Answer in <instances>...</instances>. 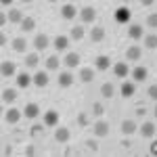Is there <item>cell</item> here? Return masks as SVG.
Masks as SVG:
<instances>
[{"instance_id": "34", "label": "cell", "mask_w": 157, "mask_h": 157, "mask_svg": "<svg viewBox=\"0 0 157 157\" xmlns=\"http://www.w3.org/2000/svg\"><path fill=\"white\" fill-rule=\"evenodd\" d=\"M145 46H147V48H157V36H155V34L145 36Z\"/></svg>"}, {"instance_id": "3", "label": "cell", "mask_w": 157, "mask_h": 157, "mask_svg": "<svg viewBox=\"0 0 157 157\" xmlns=\"http://www.w3.org/2000/svg\"><path fill=\"white\" fill-rule=\"evenodd\" d=\"M128 36L132 38V40H140V38H145V29H143V25L132 23L130 27H128Z\"/></svg>"}, {"instance_id": "20", "label": "cell", "mask_w": 157, "mask_h": 157, "mask_svg": "<svg viewBox=\"0 0 157 157\" xmlns=\"http://www.w3.org/2000/svg\"><path fill=\"white\" fill-rule=\"evenodd\" d=\"M140 57H143L140 46H130V48L126 50V59H128V61H138Z\"/></svg>"}, {"instance_id": "1", "label": "cell", "mask_w": 157, "mask_h": 157, "mask_svg": "<svg viewBox=\"0 0 157 157\" xmlns=\"http://www.w3.org/2000/svg\"><path fill=\"white\" fill-rule=\"evenodd\" d=\"M75 15H78V11H75V6H73L71 2H67V4H63V6H61V17H63V19L73 21V19H75Z\"/></svg>"}, {"instance_id": "7", "label": "cell", "mask_w": 157, "mask_h": 157, "mask_svg": "<svg viewBox=\"0 0 157 157\" xmlns=\"http://www.w3.org/2000/svg\"><path fill=\"white\" fill-rule=\"evenodd\" d=\"M94 134H97L98 138L107 136V134H109V124H107L105 120H98L97 124H94Z\"/></svg>"}, {"instance_id": "14", "label": "cell", "mask_w": 157, "mask_h": 157, "mask_svg": "<svg viewBox=\"0 0 157 157\" xmlns=\"http://www.w3.org/2000/svg\"><path fill=\"white\" fill-rule=\"evenodd\" d=\"M59 124V113L55 109H50L44 113V126H57Z\"/></svg>"}, {"instance_id": "8", "label": "cell", "mask_w": 157, "mask_h": 157, "mask_svg": "<svg viewBox=\"0 0 157 157\" xmlns=\"http://www.w3.org/2000/svg\"><path fill=\"white\" fill-rule=\"evenodd\" d=\"M63 61H65V65H67L69 69H75V67L80 65V55H78V52H67Z\"/></svg>"}, {"instance_id": "40", "label": "cell", "mask_w": 157, "mask_h": 157, "mask_svg": "<svg viewBox=\"0 0 157 157\" xmlns=\"http://www.w3.org/2000/svg\"><path fill=\"white\" fill-rule=\"evenodd\" d=\"M38 132H42V126H34L32 128V134H38Z\"/></svg>"}, {"instance_id": "6", "label": "cell", "mask_w": 157, "mask_h": 157, "mask_svg": "<svg viewBox=\"0 0 157 157\" xmlns=\"http://www.w3.org/2000/svg\"><path fill=\"white\" fill-rule=\"evenodd\" d=\"M120 92H121V97H124V98L134 97V92H136V84H134V82H124L121 88H120Z\"/></svg>"}, {"instance_id": "27", "label": "cell", "mask_w": 157, "mask_h": 157, "mask_svg": "<svg viewBox=\"0 0 157 157\" xmlns=\"http://www.w3.org/2000/svg\"><path fill=\"white\" fill-rule=\"evenodd\" d=\"M13 50L25 52V50H27V40H25V38H15V40H13Z\"/></svg>"}, {"instance_id": "30", "label": "cell", "mask_w": 157, "mask_h": 157, "mask_svg": "<svg viewBox=\"0 0 157 157\" xmlns=\"http://www.w3.org/2000/svg\"><path fill=\"white\" fill-rule=\"evenodd\" d=\"M80 80H82V82H92V80H94V71H92L90 67H82V69H80Z\"/></svg>"}, {"instance_id": "33", "label": "cell", "mask_w": 157, "mask_h": 157, "mask_svg": "<svg viewBox=\"0 0 157 157\" xmlns=\"http://www.w3.org/2000/svg\"><path fill=\"white\" fill-rule=\"evenodd\" d=\"M34 27H36V21H34L32 17H25L23 23H21V29H23V32H34Z\"/></svg>"}, {"instance_id": "10", "label": "cell", "mask_w": 157, "mask_h": 157, "mask_svg": "<svg viewBox=\"0 0 157 157\" xmlns=\"http://www.w3.org/2000/svg\"><path fill=\"white\" fill-rule=\"evenodd\" d=\"M69 42H71V40H69L67 36H57L52 44H55V50H59V52H61V50H67V48H69Z\"/></svg>"}, {"instance_id": "29", "label": "cell", "mask_w": 157, "mask_h": 157, "mask_svg": "<svg viewBox=\"0 0 157 157\" xmlns=\"http://www.w3.org/2000/svg\"><path fill=\"white\" fill-rule=\"evenodd\" d=\"M120 128H121V134H134L138 126H136V124H134L132 120H126V121H124V124L120 126Z\"/></svg>"}, {"instance_id": "41", "label": "cell", "mask_w": 157, "mask_h": 157, "mask_svg": "<svg viewBox=\"0 0 157 157\" xmlns=\"http://www.w3.org/2000/svg\"><path fill=\"white\" fill-rule=\"evenodd\" d=\"M6 23V15H4V13H0V25H4Z\"/></svg>"}, {"instance_id": "24", "label": "cell", "mask_w": 157, "mask_h": 157, "mask_svg": "<svg viewBox=\"0 0 157 157\" xmlns=\"http://www.w3.org/2000/svg\"><path fill=\"white\" fill-rule=\"evenodd\" d=\"M155 134V124H151V121H145L143 126H140V136H145V138H151Z\"/></svg>"}, {"instance_id": "17", "label": "cell", "mask_w": 157, "mask_h": 157, "mask_svg": "<svg viewBox=\"0 0 157 157\" xmlns=\"http://www.w3.org/2000/svg\"><path fill=\"white\" fill-rule=\"evenodd\" d=\"M32 82H34V78H32L29 73H19V75H17V88H23L25 90Z\"/></svg>"}, {"instance_id": "37", "label": "cell", "mask_w": 157, "mask_h": 157, "mask_svg": "<svg viewBox=\"0 0 157 157\" xmlns=\"http://www.w3.org/2000/svg\"><path fill=\"white\" fill-rule=\"evenodd\" d=\"M149 97L153 98V101H157V84L149 86Z\"/></svg>"}, {"instance_id": "35", "label": "cell", "mask_w": 157, "mask_h": 157, "mask_svg": "<svg viewBox=\"0 0 157 157\" xmlns=\"http://www.w3.org/2000/svg\"><path fill=\"white\" fill-rule=\"evenodd\" d=\"M147 25H149L151 29H157V15H155V13L147 17Z\"/></svg>"}, {"instance_id": "13", "label": "cell", "mask_w": 157, "mask_h": 157, "mask_svg": "<svg viewBox=\"0 0 157 157\" xmlns=\"http://www.w3.org/2000/svg\"><path fill=\"white\" fill-rule=\"evenodd\" d=\"M19 120H21V111H19V109H9V111L4 113V121H6V124H17Z\"/></svg>"}, {"instance_id": "9", "label": "cell", "mask_w": 157, "mask_h": 157, "mask_svg": "<svg viewBox=\"0 0 157 157\" xmlns=\"http://www.w3.org/2000/svg\"><path fill=\"white\" fill-rule=\"evenodd\" d=\"M46 46H48V36H46V34H38V36L34 38V48L36 50H46Z\"/></svg>"}, {"instance_id": "39", "label": "cell", "mask_w": 157, "mask_h": 157, "mask_svg": "<svg viewBox=\"0 0 157 157\" xmlns=\"http://www.w3.org/2000/svg\"><path fill=\"white\" fill-rule=\"evenodd\" d=\"M34 153H36L34 147H27V149H25V155H27V157H34Z\"/></svg>"}, {"instance_id": "22", "label": "cell", "mask_w": 157, "mask_h": 157, "mask_svg": "<svg viewBox=\"0 0 157 157\" xmlns=\"http://www.w3.org/2000/svg\"><path fill=\"white\" fill-rule=\"evenodd\" d=\"M69 136H71V134H69L67 128H57V130H55V140H57V143H67Z\"/></svg>"}, {"instance_id": "15", "label": "cell", "mask_w": 157, "mask_h": 157, "mask_svg": "<svg viewBox=\"0 0 157 157\" xmlns=\"http://www.w3.org/2000/svg\"><path fill=\"white\" fill-rule=\"evenodd\" d=\"M115 21H117V23H128V21H130V11H128L126 6H120V9L115 11Z\"/></svg>"}, {"instance_id": "32", "label": "cell", "mask_w": 157, "mask_h": 157, "mask_svg": "<svg viewBox=\"0 0 157 157\" xmlns=\"http://www.w3.org/2000/svg\"><path fill=\"white\" fill-rule=\"evenodd\" d=\"M59 65H61V61H59V57H57V55L46 59V69H48V71H57V69H59Z\"/></svg>"}, {"instance_id": "11", "label": "cell", "mask_w": 157, "mask_h": 157, "mask_svg": "<svg viewBox=\"0 0 157 157\" xmlns=\"http://www.w3.org/2000/svg\"><path fill=\"white\" fill-rule=\"evenodd\" d=\"M94 65H97V69H98V71H107L109 67H111V59H109L107 55H101V57H97Z\"/></svg>"}, {"instance_id": "21", "label": "cell", "mask_w": 157, "mask_h": 157, "mask_svg": "<svg viewBox=\"0 0 157 157\" xmlns=\"http://www.w3.org/2000/svg\"><path fill=\"white\" fill-rule=\"evenodd\" d=\"M0 73H2L4 78H11V75H15V63H11V61H4V63L0 65Z\"/></svg>"}, {"instance_id": "38", "label": "cell", "mask_w": 157, "mask_h": 157, "mask_svg": "<svg viewBox=\"0 0 157 157\" xmlns=\"http://www.w3.org/2000/svg\"><path fill=\"white\" fill-rule=\"evenodd\" d=\"M78 124H80V126H88V117H86L84 113H80V115H78Z\"/></svg>"}, {"instance_id": "16", "label": "cell", "mask_w": 157, "mask_h": 157, "mask_svg": "<svg viewBox=\"0 0 157 157\" xmlns=\"http://www.w3.org/2000/svg\"><path fill=\"white\" fill-rule=\"evenodd\" d=\"M71 84H73V73H69V71L59 73V86L61 88H69Z\"/></svg>"}, {"instance_id": "5", "label": "cell", "mask_w": 157, "mask_h": 157, "mask_svg": "<svg viewBox=\"0 0 157 157\" xmlns=\"http://www.w3.org/2000/svg\"><path fill=\"white\" fill-rule=\"evenodd\" d=\"M23 115L27 117V120H36L38 115H40V107H38L36 103H29V105H25Z\"/></svg>"}, {"instance_id": "42", "label": "cell", "mask_w": 157, "mask_h": 157, "mask_svg": "<svg viewBox=\"0 0 157 157\" xmlns=\"http://www.w3.org/2000/svg\"><path fill=\"white\" fill-rule=\"evenodd\" d=\"M4 44H6V36H4V34H0V46H4Z\"/></svg>"}, {"instance_id": "2", "label": "cell", "mask_w": 157, "mask_h": 157, "mask_svg": "<svg viewBox=\"0 0 157 157\" xmlns=\"http://www.w3.org/2000/svg\"><path fill=\"white\" fill-rule=\"evenodd\" d=\"M113 75H115V78H126V75H130V67H128V63H124V61L115 63V65H113Z\"/></svg>"}, {"instance_id": "23", "label": "cell", "mask_w": 157, "mask_h": 157, "mask_svg": "<svg viewBox=\"0 0 157 157\" xmlns=\"http://www.w3.org/2000/svg\"><path fill=\"white\" fill-rule=\"evenodd\" d=\"M23 13L19 11V9H11V11H9V21H11V23H23Z\"/></svg>"}, {"instance_id": "28", "label": "cell", "mask_w": 157, "mask_h": 157, "mask_svg": "<svg viewBox=\"0 0 157 157\" xmlns=\"http://www.w3.org/2000/svg\"><path fill=\"white\" fill-rule=\"evenodd\" d=\"M101 94H103L105 98H111L113 94H115V86L111 84V82H105V84L101 86Z\"/></svg>"}, {"instance_id": "25", "label": "cell", "mask_w": 157, "mask_h": 157, "mask_svg": "<svg viewBox=\"0 0 157 157\" xmlns=\"http://www.w3.org/2000/svg\"><path fill=\"white\" fill-rule=\"evenodd\" d=\"M82 38H84V27H82V25H73L71 32H69V40L78 42V40H82Z\"/></svg>"}, {"instance_id": "12", "label": "cell", "mask_w": 157, "mask_h": 157, "mask_svg": "<svg viewBox=\"0 0 157 157\" xmlns=\"http://www.w3.org/2000/svg\"><path fill=\"white\" fill-rule=\"evenodd\" d=\"M130 73H132L134 82H145L147 78H149V71H147V67H134Z\"/></svg>"}, {"instance_id": "18", "label": "cell", "mask_w": 157, "mask_h": 157, "mask_svg": "<svg viewBox=\"0 0 157 157\" xmlns=\"http://www.w3.org/2000/svg\"><path fill=\"white\" fill-rule=\"evenodd\" d=\"M15 101H17V90L15 88H4L2 90V103L9 105V103H15Z\"/></svg>"}, {"instance_id": "4", "label": "cell", "mask_w": 157, "mask_h": 157, "mask_svg": "<svg viewBox=\"0 0 157 157\" xmlns=\"http://www.w3.org/2000/svg\"><path fill=\"white\" fill-rule=\"evenodd\" d=\"M80 17H82V21H84V23H92V21L97 19V11H94L92 6H84L82 13H80Z\"/></svg>"}, {"instance_id": "31", "label": "cell", "mask_w": 157, "mask_h": 157, "mask_svg": "<svg viewBox=\"0 0 157 157\" xmlns=\"http://www.w3.org/2000/svg\"><path fill=\"white\" fill-rule=\"evenodd\" d=\"M38 63H40V57H38L36 52H29V55L25 57V65H27L29 69H34V67H38Z\"/></svg>"}, {"instance_id": "36", "label": "cell", "mask_w": 157, "mask_h": 157, "mask_svg": "<svg viewBox=\"0 0 157 157\" xmlns=\"http://www.w3.org/2000/svg\"><path fill=\"white\" fill-rule=\"evenodd\" d=\"M92 113H94L97 117H101V115H103V105H101V103H94V105H92Z\"/></svg>"}, {"instance_id": "19", "label": "cell", "mask_w": 157, "mask_h": 157, "mask_svg": "<svg viewBox=\"0 0 157 157\" xmlns=\"http://www.w3.org/2000/svg\"><path fill=\"white\" fill-rule=\"evenodd\" d=\"M46 84H48V73H44V71L34 73V86H38V88H44Z\"/></svg>"}, {"instance_id": "26", "label": "cell", "mask_w": 157, "mask_h": 157, "mask_svg": "<svg viewBox=\"0 0 157 157\" xmlns=\"http://www.w3.org/2000/svg\"><path fill=\"white\" fill-rule=\"evenodd\" d=\"M90 40H92V42H101V40H105V29H103V27H92V29H90Z\"/></svg>"}]
</instances>
